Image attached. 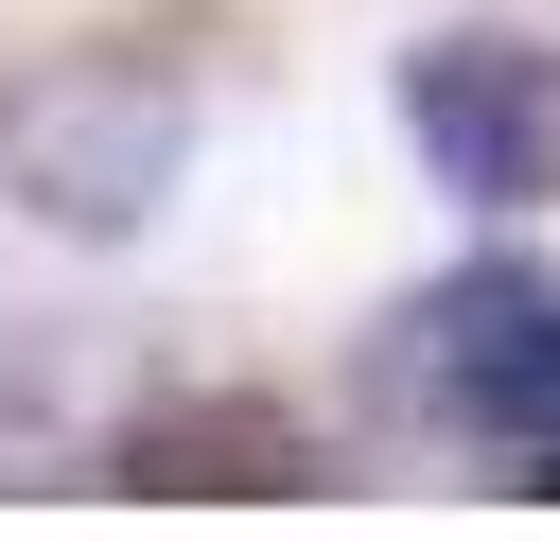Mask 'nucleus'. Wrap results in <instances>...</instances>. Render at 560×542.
<instances>
[{
	"label": "nucleus",
	"instance_id": "obj_4",
	"mask_svg": "<svg viewBox=\"0 0 560 542\" xmlns=\"http://www.w3.org/2000/svg\"><path fill=\"white\" fill-rule=\"evenodd\" d=\"M122 490H192V507H262V490H315V455H298V420L262 402V385H192V402H158V420H122Z\"/></svg>",
	"mask_w": 560,
	"mask_h": 542
},
{
	"label": "nucleus",
	"instance_id": "obj_1",
	"mask_svg": "<svg viewBox=\"0 0 560 542\" xmlns=\"http://www.w3.org/2000/svg\"><path fill=\"white\" fill-rule=\"evenodd\" d=\"M0 157H18V192H35L70 245H122V227L175 192V157H192V87L140 70V52H70V70L18 87Z\"/></svg>",
	"mask_w": 560,
	"mask_h": 542
},
{
	"label": "nucleus",
	"instance_id": "obj_3",
	"mask_svg": "<svg viewBox=\"0 0 560 542\" xmlns=\"http://www.w3.org/2000/svg\"><path fill=\"white\" fill-rule=\"evenodd\" d=\"M542 315H560V297H542L525 262H472V280L402 297V315H385V402H402V420H490V437H508V385H525Z\"/></svg>",
	"mask_w": 560,
	"mask_h": 542
},
{
	"label": "nucleus",
	"instance_id": "obj_5",
	"mask_svg": "<svg viewBox=\"0 0 560 542\" xmlns=\"http://www.w3.org/2000/svg\"><path fill=\"white\" fill-rule=\"evenodd\" d=\"M508 437H542L525 490H560V315H542V350H525V385H508Z\"/></svg>",
	"mask_w": 560,
	"mask_h": 542
},
{
	"label": "nucleus",
	"instance_id": "obj_2",
	"mask_svg": "<svg viewBox=\"0 0 560 542\" xmlns=\"http://www.w3.org/2000/svg\"><path fill=\"white\" fill-rule=\"evenodd\" d=\"M402 140H420V175L438 192H472V210H542L560 192V52L542 35H420L402 52Z\"/></svg>",
	"mask_w": 560,
	"mask_h": 542
}]
</instances>
